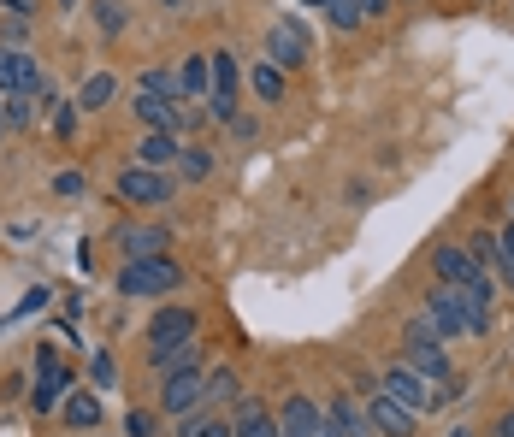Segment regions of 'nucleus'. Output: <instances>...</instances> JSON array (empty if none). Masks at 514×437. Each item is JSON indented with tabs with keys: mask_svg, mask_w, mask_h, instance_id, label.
<instances>
[{
	"mask_svg": "<svg viewBox=\"0 0 514 437\" xmlns=\"http://www.w3.org/2000/svg\"><path fill=\"white\" fill-rule=\"evenodd\" d=\"M497 437H514V408L503 414V420H497Z\"/></svg>",
	"mask_w": 514,
	"mask_h": 437,
	"instance_id": "nucleus-40",
	"label": "nucleus"
},
{
	"mask_svg": "<svg viewBox=\"0 0 514 437\" xmlns=\"http://www.w3.org/2000/svg\"><path fill=\"white\" fill-rule=\"evenodd\" d=\"M361 12H367V18H379V12H390V0H361Z\"/></svg>",
	"mask_w": 514,
	"mask_h": 437,
	"instance_id": "nucleus-39",
	"label": "nucleus"
},
{
	"mask_svg": "<svg viewBox=\"0 0 514 437\" xmlns=\"http://www.w3.org/2000/svg\"><path fill=\"white\" fill-rule=\"evenodd\" d=\"M119 243H125L130 260H160V254L172 249V231L166 225H142V231H125Z\"/></svg>",
	"mask_w": 514,
	"mask_h": 437,
	"instance_id": "nucleus-17",
	"label": "nucleus"
},
{
	"mask_svg": "<svg viewBox=\"0 0 514 437\" xmlns=\"http://www.w3.org/2000/svg\"><path fill=\"white\" fill-rule=\"evenodd\" d=\"M231 437H278V420H272L260 402H243V408H237V426H231Z\"/></svg>",
	"mask_w": 514,
	"mask_h": 437,
	"instance_id": "nucleus-19",
	"label": "nucleus"
},
{
	"mask_svg": "<svg viewBox=\"0 0 514 437\" xmlns=\"http://www.w3.org/2000/svg\"><path fill=\"white\" fill-rule=\"evenodd\" d=\"M184 154V142L172 136V130H148L142 142H136V166H148V172H160V166H172Z\"/></svg>",
	"mask_w": 514,
	"mask_h": 437,
	"instance_id": "nucleus-16",
	"label": "nucleus"
},
{
	"mask_svg": "<svg viewBox=\"0 0 514 437\" xmlns=\"http://www.w3.org/2000/svg\"><path fill=\"white\" fill-rule=\"evenodd\" d=\"M426 319L444 331V337H485L491 331V313L473 308L461 290H450V284H438L432 296H426Z\"/></svg>",
	"mask_w": 514,
	"mask_h": 437,
	"instance_id": "nucleus-2",
	"label": "nucleus"
},
{
	"mask_svg": "<svg viewBox=\"0 0 514 437\" xmlns=\"http://www.w3.org/2000/svg\"><path fill=\"white\" fill-rule=\"evenodd\" d=\"M461 296H467V302H473V308H485V313H491V302H497V284H491V278H485V272H479V278H473V284H467V290H461Z\"/></svg>",
	"mask_w": 514,
	"mask_h": 437,
	"instance_id": "nucleus-31",
	"label": "nucleus"
},
{
	"mask_svg": "<svg viewBox=\"0 0 514 437\" xmlns=\"http://www.w3.org/2000/svg\"><path fill=\"white\" fill-rule=\"evenodd\" d=\"M367 414H373V432L379 437H414V426H420V414L402 408L390 390H373V396H367Z\"/></svg>",
	"mask_w": 514,
	"mask_h": 437,
	"instance_id": "nucleus-7",
	"label": "nucleus"
},
{
	"mask_svg": "<svg viewBox=\"0 0 514 437\" xmlns=\"http://www.w3.org/2000/svg\"><path fill=\"white\" fill-rule=\"evenodd\" d=\"M195 331H201V313L166 302V308L148 319V349H178V343H195Z\"/></svg>",
	"mask_w": 514,
	"mask_h": 437,
	"instance_id": "nucleus-4",
	"label": "nucleus"
},
{
	"mask_svg": "<svg viewBox=\"0 0 514 437\" xmlns=\"http://www.w3.org/2000/svg\"><path fill=\"white\" fill-rule=\"evenodd\" d=\"M89 373H95L101 390H113V361H107V355H95V361H89Z\"/></svg>",
	"mask_w": 514,
	"mask_h": 437,
	"instance_id": "nucleus-37",
	"label": "nucleus"
},
{
	"mask_svg": "<svg viewBox=\"0 0 514 437\" xmlns=\"http://www.w3.org/2000/svg\"><path fill=\"white\" fill-rule=\"evenodd\" d=\"M113 95H119L113 71H95V77H83V89H77V107H83V113H95V107H107Z\"/></svg>",
	"mask_w": 514,
	"mask_h": 437,
	"instance_id": "nucleus-20",
	"label": "nucleus"
},
{
	"mask_svg": "<svg viewBox=\"0 0 514 437\" xmlns=\"http://www.w3.org/2000/svg\"><path fill=\"white\" fill-rule=\"evenodd\" d=\"M255 95L266 101V107H278V101H284V71H278L272 60L255 65Z\"/></svg>",
	"mask_w": 514,
	"mask_h": 437,
	"instance_id": "nucleus-25",
	"label": "nucleus"
},
{
	"mask_svg": "<svg viewBox=\"0 0 514 437\" xmlns=\"http://www.w3.org/2000/svg\"><path fill=\"white\" fill-rule=\"evenodd\" d=\"M65 426H71V432H95V426H101V396L71 390V396H65Z\"/></svg>",
	"mask_w": 514,
	"mask_h": 437,
	"instance_id": "nucleus-18",
	"label": "nucleus"
},
{
	"mask_svg": "<svg viewBox=\"0 0 514 437\" xmlns=\"http://www.w3.org/2000/svg\"><path fill=\"white\" fill-rule=\"evenodd\" d=\"M325 414H331V426H337L343 437H379V432H373L367 402H355V396H331V402H325Z\"/></svg>",
	"mask_w": 514,
	"mask_h": 437,
	"instance_id": "nucleus-13",
	"label": "nucleus"
},
{
	"mask_svg": "<svg viewBox=\"0 0 514 437\" xmlns=\"http://www.w3.org/2000/svg\"><path fill=\"white\" fill-rule=\"evenodd\" d=\"M184 437H231V426H219V420H184Z\"/></svg>",
	"mask_w": 514,
	"mask_h": 437,
	"instance_id": "nucleus-33",
	"label": "nucleus"
},
{
	"mask_svg": "<svg viewBox=\"0 0 514 437\" xmlns=\"http://www.w3.org/2000/svg\"><path fill=\"white\" fill-rule=\"evenodd\" d=\"M278 432L284 437H320L325 432V408L320 402H308V396H284V408H278Z\"/></svg>",
	"mask_w": 514,
	"mask_h": 437,
	"instance_id": "nucleus-12",
	"label": "nucleus"
},
{
	"mask_svg": "<svg viewBox=\"0 0 514 437\" xmlns=\"http://www.w3.org/2000/svg\"><path fill=\"white\" fill-rule=\"evenodd\" d=\"M497 243H503V249L514 254V219H509V225H503V237H497Z\"/></svg>",
	"mask_w": 514,
	"mask_h": 437,
	"instance_id": "nucleus-41",
	"label": "nucleus"
},
{
	"mask_svg": "<svg viewBox=\"0 0 514 437\" xmlns=\"http://www.w3.org/2000/svg\"><path fill=\"white\" fill-rule=\"evenodd\" d=\"M0 6H6L12 18H30V0H0Z\"/></svg>",
	"mask_w": 514,
	"mask_h": 437,
	"instance_id": "nucleus-38",
	"label": "nucleus"
},
{
	"mask_svg": "<svg viewBox=\"0 0 514 437\" xmlns=\"http://www.w3.org/2000/svg\"><path fill=\"white\" fill-rule=\"evenodd\" d=\"M6 130H12V125H6V101H0V136H6Z\"/></svg>",
	"mask_w": 514,
	"mask_h": 437,
	"instance_id": "nucleus-43",
	"label": "nucleus"
},
{
	"mask_svg": "<svg viewBox=\"0 0 514 437\" xmlns=\"http://www.w3.org/2000/svg\"><path fill=\"white\" fill-rule=\"evenodd\" d=\"M160 6H184V0H160Z\"/></svg>",
	"mask_w": 514,
	"mask_h": 437,
	"instance_id": "nucleus-44",
	"label": "nucleus"
},
{
	"mask_svg": "<svg viewBox=\"0 0 514 437\" xmlns=\"http://www.w3.org/2000/svg\"><path fill=\"white\" fill-rule=\"evenodd\" d=\"M136 119H142L148 130H172V136H178L184 101H166V95H142V89H136Z\"/></svg>",
	"mask_w": 514,
	"mask_h": 437,
	"instance_id": "nucleus-15",
	"label": "nucleus"
},
{
	"mask_svg": "<svg viewBox=\"0 0 514 437\" xmlns=\"http://www.w3.org/2000/svg\"><path fill=\"white\" fill-rule=\"evenodd\" d=\"M77 119H83L77 101H71V107H54V136H77Z\"/></svg>",
	"mask_w": 514,
	"mask_h": 437,
	"instance_id": "nucleus-32",
	"label": "nucleus"
},
{
	"mask_svg": "<svg viewBox=\"0 0 514 437\" xmlns=\"http://www.w3.org/2000/svg\"><path fill=\"white\" fill-rule=\"evenodd\" d=\"M83 189H89L83 172H60V178H54V195H83Z\"/></svg>",
	"mask_w": 514,
	"mask_h": 437,
	"instance_id": "nucleus-35",
	"label": "nucleus"
},
{
	"mask_svg": "<svg viewBox=\"0 0 514 437\" xmlns=\"http://www.w3.org/2000/svg\"><path fill=\"white\" fill-rule=\"evenodd\" d=\"M178 166H184V184H201V178H207V172H213V154H207V148H201V142H190V148H184V154H178Z\"/></svg>",
	"mask_w": 514,
	"mask_h": 437,
	"instance_id": "nucleus-28",
	"label": "nucleus"
},
{
	"mask_svg": "<svg viewBox=\"0 0 514 437\" xmlns=\"http://www.w3.org/2000/svg\"><path fill=\"white\" fill-rule=\"evenodd\" d=\"M201 384H207V402H237V396H243V384H237V373H231V367L207 373Z\"/></svg>",
	"mask_w": 514,
	"mask_h": 437,
	"instance_id": "nucleus-27",
	"label": "nucleus"
},
{
	"mask_svg": "<svg viewBox=\"0 0 514 437\" xmlns=\"http://www.w3.org/2000/svg\"><path fill=\"white\" fill-rule=\"evenodd\" d=\"M325 12H331V24H337V30H361V24H367V12H361V0H331Z\"/></svg>",
	"mask_w": 514,
	"mask_h": 437,
	"instance_id": "nucleus-29",
	"label": "nucleus"
},
{
	"mask_svg": "<svg viewBox=\"0 0 514 437\" xmlns=\"http://www.w3.org/2000/svg\"><path fill=\"white\" fill-rule=\"evenodd\" d=\"M136 89H142V95H166V101H184V77H178V71H142V77H136Z\"/></svg>",
	"mask_w": 514,
	"mask_h": 437,
	"instance_id": "nucleus-22",
	"label": "nucleus"
},
{
	"mask_svg": "<svg viewBox=\"0 0 514 437\" xmlns=\"http://www.w3.org/2000/svg\"><path fill=\"white\" fill-rule=\"evenodd\" d=\"M402 367L408 373H420L426 384H444L450 378V355H444V331L420 313V319H408L402 325Z\"/></svg>",
	"mask_w": 514,
	"mask_h": 437,
	"instance_id": "nucleus-1",
	"label": "nucleus"
},
{
	"mask_svg": "<svg viewBox=\"0 0 514 437\" xmlns=\"http://www.w3.org/2000/svg\"><path fill=\"white\" fill-rule=\"evenodd\" d=\"M379 390H390V396H396L402 408H414V414H432V408H438V390L420 373H408V367H390V373L379 378Z\"/></svg>",
	"mask_w": 514,
	"mask_h": 437,
	"instance_id": "nucleus-8",
	"label": "nucleus"
},
{
	"mask_svg": "<svg viewBox=\"0 0 514 437\" xmlns=\"http://www.w3.org/2000/svg\"><path fill=\"white\" fill-rule=\"evenodd\" d=\"M455 437H467V432H455Z\"/></svg>",
	"mask_w": 514,
	"mask_h": 437,
	"instance_id": "nucleus-45",
	"label": "nucleus"
},
{
	"mask_svg": "<svg viewBox=\"0 0 514 437\" xmlns=\"http://www.w3.org/2000/svg\"><path fill=\"white\" fill-rule=\"evenodd\" d=\"M509 207H514V201H509Z\"/></svg>",
	"mask_w": 514,
	"mask_h": 437,
	"instance_id": "nucleus-47",
	"label": "nucleus"
},
{
	"mask_svg": "<svg viewBox=\"0 0 514 437\" xmlns=\"http://www.w3.org/2000/svg\"><path fill=\"white\" fill-rule=\"evenodd\" d=\"M178 284H184V266L172 254H160V260H125V272H119V296H172Z\"/></svg>",
	"mask_w": 514,
	"mask_h": 437,
	"instance_id": "nucleus-3",
	"label": "nucleus"
},
{
	"mask_svg": "<svg viewBox=\"0 0 514 437\" xmlns=\"http://www.w3.org/2000/svg\"><path fill=\"white\" fill-rule=\"evenodd\" d=\"M201 402H207V384H201V373H172L166 384H160V414L190 420Z\"/></svg>",
	"mask_w": 514,
	"mask_h": 437,
	"instance_id": "nucleus-9",
	"label": "nucleus"
},
{
	"mask_svg": "<svg viewBox=\"0 0 514 437\" xmlns=\"http://www.w3.org/2000/svg\"><path fill=\"white\" fill-rule=\"evenodd\" d=\"M65 396H71V373L65 367H42L36 373V390H30V408L36 414H54V408H65Z\"/></svg>",
	"mask_w": 514,
	"mask_h": 437,
	"instance_id": "nucleus-14",
	"label": "nucleus"
},
{
	"mask_svg": "<svg viewBox=\"0 0 514 437\" xmlns=\"http://www.w3.org/2000/svg\"><path fill=\"white\" fill-rule=\"evenodd\" d=\"M184 95H207L213 89V54H195V60H184Z\"/></svg>",
	"mask_w": 514,
	"mask_h": 437,
	"instance_id": "nucleus-23",
	"label": "nucleus"
},
{
	"mask_svg": "<svg viewBox=\"0 0 514 437\" xmlns=\"http://www.w3.org/2000/svg\"><path fill=\"white\" fill-rule=\"evenodd\" d=\"M24 36H30V18H6V24H0V42H6V48H18Z\"/></svg>",
	"mask_w": 514,
	"mask_h": 437,
	"instance_id": "nucleus-34",
	"label": "nucleus"
},
{
	"mask_svg": "<svg viewBox=\"0 0 514 437\" xmlns=\"http://www.w3.org/2000/svg\"><path fill=\"white\" fill-rule=\"evenodd\" d=\"M95 24H101V36H119L130 24V6L125 0H95Z\"/></svg>",
	"mask_w": 514,
	"mask_h": 437,
	"instance_id": "nucleus-26",
	"label": "nucleus"
},
{
	"mask_svg": "<svg viewBox=\"0 0 514 437\" xmlns=\"http://www.w3.org/2000/svg\"><path fill=\"white\" fill-rule=\"evenodd\" d=\"M320 437H343V432H337V426H331V414H325V432Z\"/></svg>",
	"mask_w": 514,
	"mask_h": 437,
	"instance_id": "nucleus-42",
	"label": "nucleus"
},
{
	"mask_svg": "<svg viewBox=\"0 0 514 437\" xmlns=\"http://www.w3.org/2000/svg\"><path fill=\"white\" fill-rule=\"evenodd\" d=\"M266 54L278 71H290V65H308V30L296 24V18H278L272 30H266Z\"/></svg>",
	"mask_w": 514,
	"mask_h": 437,
	"instance_id": "nucleus-6",
	"label": "nucleus"
},
{
	"mask_svg": "<svg viewBox=\"0 0 514 437\" xmlns=\"http://www.w3.org/2000/svg\"><path fill=\"white\" fill-rule=\"evenodd\" d=\"M125 437H160V414H154V408H130L125 414Z\"/></svg>",
	"mask_w": 514,
	"mask_h": 437,
	"instance_id": "nucleus-30",
	"label": "nucleus"
},
{
	"mask_svg": "<svg viewBox=\"0 0 514 437\" xmlns=\"http://www.w3.org/2000/svg\"><path fill=\"white\" fill-rule=\"evenodd\" d=\"M42 83V60L24 48H0V95H30Z\"/></svg>",
	"mask_w": 514,
	"mask_h": 437,
	"instance_id": "nucleus-10",
	"label": "nucleus"
},
{
	"mask_svg": "<svg viewBox=\"0 0 514 437\" xmlns=\"http://www.w3.org/2000/svg\"><path fill=\"white\" fill-rule=\"evenodd\" d=\"M65 6H71V0H65Z\"/></svg>",
	"mask_w": 514,
	"mask_h": 437,
	"instance_id": "nucleus-46",
	"label": "nucleus"
},
{
	"mask_svg": "<svg viewBox=\"0 0 514 437\" xmlns=\"http://www.w3.org/2000/svg\"><path fill=\"white\" fill-rule=\"evenodd\" d=\"M0 101H6V125H12V130H30L36 119H42L36 95H0Z\"/></svg>",
	"mask_w": 514,
	"mask_h": 437,
	"instance_id": "nucleus-24",
	"label": "nucleus"
},
{
	"mask_svg": "<svg viewBox=\"0 0 514 437\" xmlns=\"http://www.w3.org/2000/svg\"><path fill=\"white\" fill-rule=\"evenodd\" d=\"M154 367L172 378V373H201V349L195 343H178V349H154Z\"/></svg>",
	"mask_w": 514,
	"mask_h": 437,
	"instance_id": "nucleus-21",
	"label": "nucleus"
},
{
	"mask_svg": "<svg viewBox=\"0 0 514 437\" xmlns=\"http://www.w3.org/2000/svg\"><path fill=\"white\" fill-rule=\"evenodd\" d=\"M491 266H497V272H503V284H509V290H514V254L503 249V243H497V254H491Z\"/></svg>",
	"mask_w": 514,
	"mask_h": 437,
	"instance_id": "nucleus-36",
	"label": "nucleus"
},
{
	"mask_svg": "<svg viewBox=\"0 0 514 437\" xmlns=\"http://www.w3.org/2000/svg\"><path fill=\"white\" fill-rule=\"evenodd\" d=\"M119 201L160 207V201H172V178H166V172H148V166H125V172H119Z\"/></svg>",
	"mask_w": 514,
	"mask_h": 437,
	"instance_id": "nucleus-5",
	"label": "nucleus"
},
{
	"mask_svg": "<svg viewBox=\"0 0 514 437\" xmlns=\"http://www.w3.org/2000/svg\"><path fill=\"white\" fill-rule=\"evenodd\" d=\"M432 272H438V284H450V290H467L485 266L473 260V249H455V243H438L432 249Z\"/></svg>",
	"mask_w": 514,
	"mask_h": 437,
	"instance_id": "nucleus-11",
	"label": "nucleus"
}]
</instances>
